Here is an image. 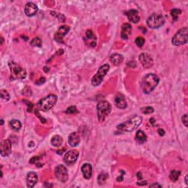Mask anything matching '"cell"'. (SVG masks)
Instances as JSON below:
<instances>
[{
	"label": "cell",
	"mask_w": 188,
	"mask_h": 188,
	"mask_svg": "<svg viewBox=\"0 0 188 188\" xmlns=\"http://www.w3.org/2000/svg\"><path fill=\"white\" fill-rule=\"evenodd\" d=\"M35 113H36V115H37V116H38V118H39V119H40V120H41V122H42V123H46V120H45V119H43V117H42V116H40V114H39V113H38V111H37V110H36V111H35Z\"/></svg>",
	"instance_id": "8d00e7d4"
},
{
	"label": "cell",
	"mask_w": 188,
	"mask_h": 188,
	"mask_svg": "<svg viewBox=\"0 0 188 188\" xmlns=\"http://www.w3.org/2000/svg\"><path fill=\"white\" fill-rule=\"evenodd\" d=\"M38 11V6L32 2H28L25 5V8H24V12H25L26 16H29V17L35 16L37 13Z\"/></svg>",
	"instance_id": "9a60e30c"
},
{
	"label": "cell",
	"mask_w": 188,
	"mask_h": 188,
	"mask_svg": "<svg viewBox=\"0 0 188 188\" xmlns=\"http://www.w3.org/2000/svg\"><path fill=\"white\" fill-rule=\"evenodd\" d=\"M10 126L12 127L13 129H14L15 131H19L20 129L21 128V124L19 121L18 120H12V121L10 122Z\"/></svg>",
	"instance_id": "484cf974"
},
{
	"label": "cell",
	"mask_w": 188,
	"mask_h": 188,
	"mask_svg": "<svg viewBox=\"0 0 188 188\" xmlns=\"http://www.w3.org/2000/svg\"><path fill=\"white\" fill-rule=\"evenodd\" d=\"M44 71L46 73H47V72H49V68H46V67H44Z\"/></svg>",
	"instance_id": "60d3db41"
},
{
	"label": "cell",
	"mask_w": 188,
	"mask_h": 188,
	"mask_svg": "<svg viewBox=\"0 0 188 188\" xmlns=\"http://www.w3.org/2000/svg\"><path fill=\"white\" fill-rule=\"evenodd\" d=\"M157 132H158V134H159L160 136H162H162H164L165 134V131L163 130L162 129H158Z\"/></svg>",
	"instance_id": "74e56055"
},
{
	"label": "cell",
	"mask_w": 188,
	"mask_h": 188,
	"mask_svg": "<svg viewBox=\"0 0 188 188\" xmlns=\"http://www.w3.org/2000/svg\"><path fill=\"white\" fill-rule=\"evenodd\" d=\"M30 45L32 46H38V47H41L42 45V41L39 38H33L30 42Z\"/></svg>",
	"instance_id": "83f0119b"
},
{
	"label": "cell",
	"mask_w": 188,
	"mask_h": 188,
	"mask_svg": "<svg viewBox=\"0 0 188 188\" xmlns=\"http://www.w3.org/2000/svg\"><path fill=\"white\" fill-rule=\"evenodd\" d=\"M107 178H108L107 174H100V175L98 176V182H99V184H104V182H106Z\"/></svg>",
	"instance_id": "f1b7e54d"
},
{
	"label": "cell",
	"mask_w": 188,
	"mask_h": 188,
	"mask_svg": "<svg viewBox=\"0 0 188 188\" xmlns=\"http://www.w3.org/2000/svg\"><path fill=\"white\" fill-rule=\"evenodd\" d=\"M109 69V66L108 64H104L99 68L97 73L91 79V84L94 86H98L101 84L104 79V77L107 74Z\"/></svg>",
	"instance_id": "52a82bcc"
},
{
	"label": "cell",
	"mask_w": 188,
	"mask_h": 188,
	"mask_svg": "<svg viewBox=\"0 0 188 188\" xmlns=\"http://www.w3.org/2000/svg\"><path fill=\"white\" fill-rule=\"evenodd\" d=\"M38 159H38V157H32L30 159L29 162H30L31 164H35V163L38 161Z\"/></svg>",
	"instance_id": "d590c367"
},
{
	"label": "cell",
	"mask_w": 188,
	"mask_h": 188,
	"mask_svg": "<svg viewBox=\"0 0 188 188\" xmlns=\"http://www.w3.org/2000/svg\"><path fill=\"white\" fill-rule=\"evenodd\" d=\"M0 96H1V98L2 99L5 101H9L10 99V95L8 94V92L5 90H1L0 91Z\"/></svg>",
	"instance_id": "f546056e"
},
{
	"label": "cell",
	"mask_w": 188,
	"mask_h": 188,
	"mask_svg": "<svg viewBox=\"0 0 188 188\" xmlns=\"http://www.w3.org/2000/svg\"><path fill=\"white\" fill-rule=\"evenodd\" d=\"M125 15H126L129 21L134 23V24L139 22L140 19V16L138 15V12L136 10H130L129 11H126L125 12Z\"/></svg>",
	"instance_id": "e0dca14e"
},
{
	"label": "cell",
	"mask_w": 188,
	"mask_h": 188,
	"mask_svg": "<svg viewBox=\"0 0 188 188\" xmlns=\"http://www.w3.org/2000/svg\"><path fill=\"white\" fill-rule=\"evenodd\" d=\"M45 81H46V79H45V78H44V77H41V78H40L39 80L36 81L35 84H37V85L44 84V83L45 82Z\"/></svg>",
	"instance_id": "e575fe53"
},
{
	"label": "cell",
	"mask_w": 188,
	"mask_h": 188,
	"mask_svg": "<svg viewBox=\"0 0 188 188\" xmlns=\"http://www.w3.org/2000/svg\"><path fill=\"white\" fill-rule=\"evenodd\" d=\"M122 180H123V175L121 174V175L120 176V177L117 178V181H119V182H121Z\"/></svg>",
	"instance_id": "ab89813d"
},
{
	"label": "cell",
	"mask_w": 188,
	"mask_h": 188,
	"mask_svg": "<svg viewBox=\"0 0 188 188\" xmlns=\"http://www.w3.org/2000/svg\"><path fill=\"white\" fill-rule=\"evenodd\" d=\"M159 77L156 74H149L145 76L141 82V88L144 94H149L152 92L159 84Z\"/></svg>",
	"instance_id": "6da1fadb"
},
{
	"label": "cell",
	"mask_w": 188,
	"mask_h": 188,
	"mask_svg": "<svg viewBox=\"0 0 188 188\" xmlns=\"http://www.w3.org/2000/svg\"><path fill=\"white\" fill-rule=\"evenodd\" d=\"M80 143V137L76 132L71 133L69 137V144L71 147H75Z\"/></svg>",
	"instance_id": "44dd1931"
},
{
	"label": "cell",
	"mask_w": 188,
	"mask_h": 188,
	"mask_svg": "<svg viewBox=\"0 0 188 188\" xmlns=\"http://www.w3.org/2000/svg\"><path fill=\"white\" fill-rule=\"evenodd\" d=\"M78 157H79V151L75 150V149H73V150L69 151V152L65 154L63 161L68 165H74L76 162Z\"/></svg>",
	"instance_id": "30bf717a"
},
{
	"label": "cell",
	"mask_w": 188,
	"mask_h": 188,
	"mask_svg": "<svg viewBox=\"0 0 188 188\" xmlns=\"http://www.w3.org/2000/svg\"><path fill=\"white\" fill-rule=\"evenodd\" d=\"M180 174L181 172L179 171L173 170V171H171V173H170V179H171L173 182H175L179 179Z\"/></svg>",
	"instance_id": "d4e9b609"
},
{
	"label": "cell",
	"mask_w": 188,
	"mask_h": 188,
	"mask_svg": "<svg viewBox=\"0 0 188 188\" xmlns=\"http://www.w3.org/2000/svg\"><path fill=\"white\" fill-rule=\"evenodd\" d=\"M11 148H12V145H11V142L8 139L4 140L2 141L1 146V154L2 157H7L9 156L11 153Z\"/></svg>",
	"instance_id": "7c38bea8"
},
{
	"label": "cell",
	"mask_w": 188,
	"mask_h": 188,
	"mask_svg": "<svg viewBox=\"0 0 188 188\" xmlns=\"http://www.w3.org/2000/svg\"><path fill=\"white\" fill-rule=\"evenodd\" d=\"M82 172L83 176L86 179H91V177L92 176V172H93V168L92 166L89 163H85L84 165L82 167Z\"/></svg>",
	"instance_id": "ffe728a7"
},
{
	"label": "cell",
	"mask_w": 188,
	"mask_h": 188,
	"mask_svg": "<svg viewBox=\"0 0 188 188\" xmlns=\"http://www.w3.org/2000/svg\"><path fill=\"white\" fill-rule=\"evenodd\" d=\"M143 119L140 116H134L126 122L122 123L117 126V129L124 132H132L140 125Z\"/></svg>",
	"instance_id": "7a4b0ae2"
},
{
	"label": "cell",
	"mask_w": 188,
	"mask_h": 188,
	"mask_svg": "<svg viewBox=\"0 0 188 188\" xmlns=\"http://www.w3.org/2000/svg\"><path fill=\"white\" fill-rule=\"evenodd\" d=\"M146 22L147 25L151 29H157L165 24V18L162 15L154 13L149 16Z\"/></svg>",
	"instance_id": "ba28073f"
},
{
	"label": "cell",
	"mask_w": 188,
	"mask_h": 188,
	"mask_svg": "<svg viewBox=\"0 0 188 188\" xmlns=\"http://www.w3.org/2000/svg\"><path fill=\"white\" fill-rule=\"evenodd\" d=\"M70 29V27L69 26H66V25H63L61 26L59 28L57 32H56L55 35H54V39L55 41H57V42L61 43L63 41V38L69 32Z\"/></svg>",
	"instance_id": "4fadbf2b"
},
{
	"label": "cell",
	"mask_w": 188,
	"mask_h": 188,
	"mask_svg": "<svg viewBox=\"0 0 188 188\" xmlns=\"http://www.w3.org/2000/svg\"><path fill=\"white\" fill-rule=\"evenodd\" d=\"M187 115H184L182 118V123L184 124V126H187Z\"/></svg>",
	"instance_id": "836d02e7"
},
{
	"label": "cell",
	"mask_w": 188,
	"mask_h": 188,
	"mask_svg": "<svg viewBox=\"0 0 188 188\" xmlns=\"http://www.w3.org/2000/svg\"><path fill=\"white\" fill-rule=\"evenodd\" d=\"M187 43V28L180 29L172 38V44L176 46H182Z\"/></svg>",
	"instance_id": "8992f818"
},
{
	"label": "cell",
	"mask_w": 188,
	"mask_h": 188,
	"mask_svg": "<svg viewBox=\"0 0 188 188\" xmlns=\"http://www.w3.org/2000/svg\"><path fill=\"white\" fill-rule=\"evenodd\" d=\"M123 61H124V57L118 53L113 54L110 56V62L115 66H120Z\"/></svg>",
	"instance_id": "7402d4cb"
},
{
	"label": "cell",
	"mask_w": 188,
	"mask_h": 188,
	"mask_svg": "<svg viewBox=\"0 0 188 188\" xmlns=\"http://www.w3.org/2000/svg\"><path fill=\"white\" fill-rule=\"evenodd\" d=\"M57 101V97L54 94H50L44 99H41L38 102V106L41 110L47 112L54 107Z\"/></svg>",
	"instance_id": "277c9868"
},
{
	"label": "cell",
	"mask_w": 188,
	"mask_h": 188,
	"mask_svg": "<svg viewBox=\"0 0 188 188\" xmlns=\"http://www.w3.org/2000/svg\"><path fill=\"white\" fill-rule=\"evenodd\" d=\"M63 138L60 135H54V137L51 138V143L54 147H60L63 143Z\"/></svg>",
	"instance_id": "cb8c5ba5"
},
{
	"label": "cell",
	"mask_w": 188,
	"mask_h": 188,
	"mask_svg": "<svg viewBox=\"0 0 188 188\" xmlns=\"http://www.w3.org/2000/svg\"><path fill=\"white\" fill-rule=\"evenodd\" d=\"M38 175L35 172H29L26 175V184L27 187H33L38 182Z\"/></svg>",
	"instance_id": "2e32d148"
},
{
	"label": "cell",
	"mask_w": 188,
	"mask_h": 188,
	"mask_svg": "<svg viewBox=\"0 0 188 188\" xmlns=\"http://www.w3.org/2000/svg\"><path fill=\"white\" fill-rule=\"evenodd\" d=\"M132 32V26L131 24L125 23L121 26V38L123 39H128L129 36L131 35Z\"/></svg>",
	"instance_id": "d6986e66"
},
{
	"label": "cell",
	"mask_w": 188,
	"mask_h": 188,
	"mask_svg": "<svg viewBox=\"0 0 188 188\" xmlns=\"http://www.w3.org/2000/svg\"><path fill=\"white\" fill-rule=\"evenodd\" d=\"M144 43H145V40L143 38L137 37L135 39V44H137V46H139V47H142V46H143Z\"/></svg>",
	"instance_id": "4dcf8cb0"
},
{
	"label": "cell",
	"mask_w": 188,
	"mask_h": 188,
	"mask_svg": "<svg viewBox=\"0 0 188 188\" xmlns=\"http://www.w3.org/2000/svg\"><path fill=\"white\" fill-rule=\"evenodd\" d=\"M3 41H4V40H3L2 37H1V44H3Z\"/></svg>",
	"instance_id": "ee69618b"
},
{
	"label": "cell",
	"mask_w": 188,
	"mask_h": 188,
	"mask_svg": "<svg viewBox=\"0 0 188 188\" xmlns=\"http://www.w3.org/2000/svg\"><path fill=\"white\" fill-rule=\"evenodd\" d=\"M185 184H187L188 182H187V175H186L185 176Z\"/></svg>",
	"instance_id": "7bdbcfd3"
},
{
	"label": "cell",
	"mask_w": 188,
	"mask_h": 188,
	"mask_svg": "<svg viewBox=\"0 0 188 188\" xmlns=\"http://www.w3.org/2000/svg\"><path fill=\"white\" fill-rule=\"evenodd\" d=\"M150 122L151 123V124H153V123H154V122H155V120H154V119H153V118H152V119H150Z\"/></svg>",
	"instance_id": "b9f144b4"
},
{
	"label": "cell",
	"mask_w": 188,
	"mask_h": 188,
	"mask_svg": "<svg viewBox=\"0 0 188 188\" xmlns=\"http://www.w3.org/2000/svg\"><path fill=\"white\" fill-rule=\"evenodd\" d=\"M77 112H78L77 109H76V106L74 105L71 106V107H69L66 110V112L67 113V114H73V113H76Z\"/></svg>",
	"instance_id": "1f68e13d"
},
{
	"label": "cell",
	"mask_w": 188,
	"mask_h": 188,
	"mask_svg": "<svg viewBox=\"0 0 188 188\" xmlns=\"http://www.w3.org/2000/svg\"><path fill=\"white\" fill-rule=\"evenodd\" d=\"M54 174L57 180L60 182L65 183L68 181L69 179V174H68L67 168L63 165L57 166L55 170H54Z\"/></svg>",
	"instance_id": "9c48e42d"
},
{
	"label": "cell",
	"mask_w": 188,
	"mask_h": 188,
	"mask_svg": "<svg viewBox=\"0 0 188 188\" xmlns=\"http://www.w3.org/2000/svg\"><path fill=\"white\" fill-rule=\"evenodd\" d=\"M149 187H162V186H161L160 184H157V183H154V184H151V185L149 186Z\"/></svg>",
	"instance_id": "f35d334b"
},
{
	"label": "cell",
	"mask_w": 188,
	"mask_h": 188,
	"mask_svg": "<svg viewBox=\"0 0 188 188\" xmlns=\"http://www.w3.org/2000/svg\"><path fill=\"white\" fill-rule=\"evenodd\" d=\"M135 138H136V140H137V141H138L139 143H145L146 140H147V136H146V134H145V132H143V131H141V130L137 131V133H136Z\"/></svg>",
	"instance_id": "603a6c76"
},
{
	"label": "cell",
	"mask_w": 188,
	"mask_h": 188,
	"mask_svg": "<svg viewBox=\"0 0 188 188\" xmlns=\"http://www.w3.org/2000/svg\"><path fill=\"white\" fill-rule=\"evenodd\" d=\"M11 73V79H23L26 76V71L24 69L16 64V63L11 61L8 63Z\"/></svg>",
	"instance_id": "5b68a950"
},
{
	"label": "cell",
	"mask_w": 188,
	"mask_h": 188,
	"mask_svg": "<svg viewBox=\"0 0 188 188\" xmlns=\"http://www.w3.org/2000/svg\"><path fill=\"white\" fill-rule=\"evenodd\" d=\"M1 123H2L1 124H2H2H3V121H2V120H1Z\"/></svg>",
	"instance_id": "f6af8a7d"
},
{
	"label": "cell",
	"mask_w": 188,
	"mask_h": 188,
	"mask_svg": "<svg viewBox=\"0 0 188 188\" xmlns=\"http://www.w3.org/2000/svg\"><path fill=\"white\" fill-rule=\"evenodd\" d=\"M85 41L87 43L88 45L91 46V47H94L96 45V38L94 33L91 29H88L86 31L85 37Z\"/></svg>",
	"instance_id": "5bb4252c"
},
{
	"label": "cell",
	"mask_w": 188,
	"mask_h": 188,
	"mask_svg": "<svg viewBox=\"0 0 188 188\" xmlns=\"http://www.w3.org/2000/svg\"><path fill=\"white\" fill-rule=\"evenodd\" d=\"M96 110H97V116L99 121H103L112 111V106L107 101H101L100 102L98 103Z\"/></svg>",
	"instance_id": "3957f363"
},
{
	"label": "cell",
	"mask_w": 188,
	"mask_h": 188,
	"mask_svg": "<svg viewBox=\"0 0 188 188\" xmlns=\"http://www.w3.org/2000/svg\"><path fill=\"white\" fill-rule=\"evenodd\" d=\"M141 110H142L143 113H144V114H150V113L154 112V108L151 107H146L142 108Z\"/></svg>",
	"instance_id": "d6a6232c"
},
{
	"label": "cell",
	"mask_w": 188,
	"mask_h": 188,
	"mask_svg": "<svg viewBox=\"0 0 188 188\" xmlns=\"http://www.w3.org/2000/svg\"><path fill=\"white\" fill-rule=\"evenodd\" d=\"M115 104L117 106V107L120 109H125L127 107V103H126L125 98L122 94H118L115 98Z\"/></svg>",
	"instance_id": "ac0fdd59"
},
{
	"label": "cell",
	"mask_w": 188,
	"mask_h": 188,
	"mask_svg": "<svg viewBox=\"0 0 188 188\" xmlns=\"http://www.w3.org/2000/svg\"><path fill=\"white\" fill-rule=\"evenodd\" d=\"M182 13V11L179 9H173L171 11V15L172 16L174 21H177L178 16Z\"/></svg>",
	"instance_id": "4316f807"
},
{
	"label": "cell",
	"mask_w": 188,
	"mask_h": 188,
	"mask_svg": "<svg viewBox=\"0 0 188 188\" xmlns=\"http://www.w3.org/2000/svg\"><path fill=\"white\" fill-rule=\"evenodd\" d=\"M139 60L145 69H149L154 64L153 58L146 53H142L139 56Z\"/></svg>",
	"instance_id": "8fae6325"
}]
</instances>
